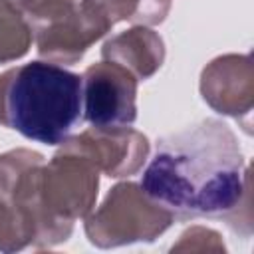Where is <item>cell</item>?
I'll return each mask as SVG.
<instances>
[{
  "instance_id": "6da1fadb",
  "label": "cell",
  "mask_w": 254,
  "mask_h": 254,
  "mask_svg": "<svg viewBox=\"0 0 254 254\" xmlns=\"http://www.w3.org/2000/svg\"><path fill=\"white\" fill-rule=\"evenodd\" d=\"M248 189L238 139L218 119L163 137L141 177V190L175 220L228 218Z\"/></svg>"
},
{
  "instance_id": "7a4b0ae2",
  "label": "cell",
  "mask_w": 254,
  "mask_h": 254,
  "mask_svg": "<svg viewBox=\"0 0 254 254\" xmlns=\"http://www.w3.org/2000/svg\"><path fill=\"white\" fill-rule=\"evenodd\" d=\"M83 117V81L58 64L30 62L0 73V125L44 145L65 143Z\"/></svg>"
},
{
  "instance_id": "3957f363",
  "label": "cell",
  "mask_w": 254,
  "mask_h": 254,
  "mask_svg": "<svg viewBox=\"0 0 254 254\" xmlns=\"http://www.w3.org/2000/svg\"><path fill=\"white\" fill-rule=\"evenodd\" d=\"M175 218L145 196L137 185L115 187L103 206L87 216L85 234L99 248L131 244L139 240H155Z\"/></svg>"
},
{
  "instance_id": "277c9868",
  "label": "cell",
  "mask_w": 254,
  "mask_h": 254,
  "mask_svg": "<svg viewBox=\"0 0 254 254\" xmlns=\"http://www.w3.org/2000/svg\"><path fill=\"white\" fill-rule=\"evenodd\" d=\"M83 115L95 129L129 127L137 117V79L113 62L89 65L83 75Z\"/></svg>"
},
{
  "instance_id": "5b68a950",
  "label": "cell",
  "mask_w": 254,
  "mask_h": 254,
  "mask_svg": "<svg viewBox=\"0 0 254 254\" xmlns=\"http://www.w3.org/2000/svg\"><path fill=\"white\" fill-rule=\"evenodd\" d=\"M111 26L113 20L95 0H83L64 18L38 28V52L44 58L71 64Z\"/></svg>"
},
{
  "instance_id": "8992f818",
  "label": "cell",
  "mask_w": 254,
  "mask_h": 254,
  "mask_svg": "<svg viewBox=\"0 0 254 254\" xmlns=\"http://www.w3.org/2000/svg\"><path fill=\"white\" fill-rule=\"evenodd\" d=\"M64 151L81 155L107 177H125L135 173L149 151L147 139L129 127L91 129L65 141Z\"/></svg>"
},
{
  "instance_id": "52a82bcc",
  "label": "cell",
  "mask_w": 254,
  "mask_h": 254,
  "mask_svg": "<svg viewBox=\"0 0 254 254\" xmlns=\"http://www.w3.org/2000/svg\"><path fill=\"white\" fill-rule=\"evenodd\" d=\"M143 34H145L143 28H135V30H129V32L109 40L103 46V58L113 64H119L123 67L129 65V71H135L141 79L149 77L161 65L165 52H163L161 38L155 40L153 44L145 46L143 50H137Z\"/></svg>"
},
{
  "instance_id": "ba28073f",
  "label": "cell",
  "mask_w": 254,
  "mask_h": 254,
  "mask_svg": "<svg viewBox=\"0 0 254 254\" xmlns=\"http://www.w3.org/2000/svg\"><path fill=\"white\" fill-rule=\"evenodd\" d=\"M30 40L32 34L24 14L8 0H0V62L26 54Z\"/></svg>"
},
{
  "instance_id": "9c48e42d",
  "label": "cell",
  "mask_w": 254,
  "mask_h": 254,
  "mask_svg": "<svg viewBox=\"0 0 254 254\" xmlns=\"http://www.w3.org/2000/svg\"><path fill=\"white\" fill-rule=\"evenodd\" d=\"M107 16L115 20H131V22H145L157 24L169 12L171 0H95Z\"/></svg>"
},
{
  "instance_id": "30bf717a",
  "label": "cell",
  "mask_w": 254,
  "mask_h": 254,
  "mask_svg": "<svg viewBox=\"0 0 254 254\" xmlns=\"http://www.w3.org/2000/svg\"><path fill=\"white\" fill-rule=\"evenodd\" d=\"M14 4L24 18L34 22L38 28L46 26L58 18H64L73 10V0H8Z\"/></svg>"
}]
</instances>
